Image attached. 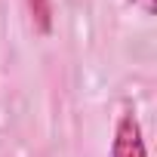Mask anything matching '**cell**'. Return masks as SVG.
Listing matches in <instances>:
<instances>
[{
  "instance_id": "2",
  "label": "cell",
  "mask_w": 157,
  "mask_h": 157,
  "mask_svg": "<svg viewBox=\"0 0 157 157\" xmlns=\"http://www.w3.org/2000/svg\"><path fill=\"white\" fill-rule=\"evenodd\" d=\"M28 3H31V13H34L40 31L46 34L49 31V0H28Z\"/></svg>"
},
{
  "instance_id": "3",
  "label": "cell",
  "mask_w": 157,
  "mask_h": 157,
  "mask_svg": "<svg viewBox=\"0 0 157 157\" xmlns=\"http://www.w3.org/2000/svg\"><path fill=\"white\" fill-rule=\"evenodd\" d=\"M132 3H139L145 13H154V0H132Z\"/></svg>"
},
{
  "instance_id": "1",
  "label": "cell",
  "mask_w": 157,
  "mask_h": 157,
  "mask_svg": "<svg viewBox=\"0 0 157 157\" xmlns=\"http://www.w3.org/2000/svg\"><path fill=\"white\" fill-rule=\"evenodd\" d=\"M111 157H148L142 123H139L136 114H123L117 120L114 139H111Z\"/></svg>"
}]
</instances>
